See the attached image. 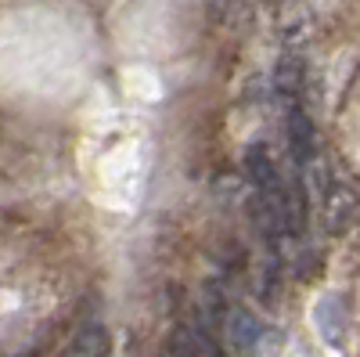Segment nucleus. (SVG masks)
I'll use <instances>...</instances> for the list:
<instances>
[{
  "label": "nucleus",
  "instance_id": "39448f33",
  "mask_svg": "<svg viewBox=\"0 0 360 357\" xmlns=\"http://www.w3.org/2000/svg\"><path fill=\"white\" fill-rule=\"evenodd\" d=\"M62 357H112V336L105 329V321L86 318L72 332V339H69Z\"/></svg>",
  "mask_w": 360,
  "mask_h": 357
},
{
  "label": "nucleus",
  "instance_id": "f257e3e1",
  "mask_svg": "<svg viewBox=\"0 0 360 357\" xmlns=\"http://www.w3.org/2000/svg\"><path fill=\"white\" fill-rule=\"evenodd\" d=\"M224 336L227 346L234 350V357H259L266 346V329L256 314H249L245 307H231L224 318Z\"/></svg>",
  "mask_w": 360,
  "mask_h": 357
},
{
  "label": "nucleus",
  "instance_id": "20e7f679",
  "mask_svg": "<svg viewBox=\"0 0 360 357\" xmlns=\"http://www.w3.org/2000/svg\"><path fill=\"white\" fill-rule=\"evenodd\" d=\"M288 148H292V163H295L299 173H303L317 156V130H314L310 115L303 112L299 101L288 105Z\"/></svg>",
  "mask_w": 360,
  "mask_h": 357
},
{
  "label": "nucleus",
  "instance_id": "423d86ee",
  "mask_svg": "<svg viewBox=\"0 0 360 357\" xmlns=\"http://www.w3.org/2000/svg\"><path fill=\"white\" fill-rule=\"evenodd\" d=\"M303 73H307L303 58H299L295 51H285V54H281V62H278V73H274V87H278V94H281V98H288V105H292V101H299Z\"/></svg>",
  "mask_w": 360,
  "mask_h": 357
},
{
  "label": "nucleus",
  "instance_id": "7ed1b4c3",
  "mask_svg": "<svg viewBox=\"0 0 360 357\" xmlns=\"http://www.w3.org/2000/svg\"><path fill=\"white\" fill-rule=\"evenodd\" d=\"M321 224L332 231V234H339V231H346L349 224H353V217H356V192L349 188V184H342V181H324V192H321Z\"/></svg>",
  "mask_w": 360,
  "mask_h": 357
},
{
  "label": "nucleus",
  "instance_id": "f03ea898",
  "mask_svg": "<svg viewBox=\"0 0 360 357\" xmlns=\"http://www.w3.org/2000/svg\"><path fill=\"white\" fill-rule=\"evenodd\" d=\"M169 357H224L220 350V339L213 336L205 321H180L173 336H169Z\"/></svg>",
  "mask_w": 360,
  "mask_h": 357
}]
</instances>
